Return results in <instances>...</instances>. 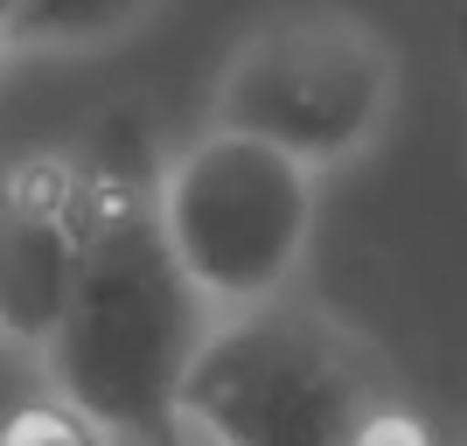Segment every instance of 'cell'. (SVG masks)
Returning a JSON list of instances; mask_svg holds the SVG:
<instances>
[{"label": "cell", "instance_id": "cell-9", "mask_svg": "<svg viewBox=\"0 0 467 446\" xmlns=\"http://www.w3.org/2000/svg\"><path fill=\"white\" fill-rule=\"evenodd\" d=\"M7 15H15V0H0V36H7Z\"/></svg>", "mask_w": 467, "mask_h": 446}, {"label": "cell", "instance_id": "cell-10", "mask_svg": "<svg viewBox=\"0 0 467 446\" xmlns=\"http://www.w3.org/2000/svg\"><path fill=\"white\" fill-rule=\"evenodd\" d=\"M461 57H467V15H461Z\"/></svg>", "mask_w": 467, "mask_h": 446}, {"label": "cell", "instance_id": "cell-4", "mask_svg": "<svg viewBox=\"0 0 467 446\" xmlns=\"http://www.w3.org/2000/svg\"><path fill=\"white\" fill-rule=\"evenodd\" d=\"M390 105H398V49L356 15L300 7L258 21L223 57L210 126L273 140L321 175L384 133Z\"/></svg>", "mask_w": 467, "mask_h": 446}, {"label": "cell", "instance_id": "cell-1", "mask_svg": "<svg viewBox=\"0 0 467 446\" xmlns=\"http://www.w3.org/2000/svg\"><path fill=\"white\" fill-rule=\"evenodd\" d=\"M216 314L175 265L147 175H84V237L57 335L42 342L57 398L112 440L168 432V405Z\"/></svg>", "mask_w": 467, "mask_h": 446}, {"label": "cell", "instance_id": "cell-8", "mask_svg": "<svg viewBox=\"0 0 467 446\" xmlns=\"http://www.w3.org/2000/svg\"><path fill=\"white\" fill-rule=\"evenodd\" d=\"M356 446H432V440L405 405H384V411H370V426L356 432Z\"/></svg>", "mask_w": 467, "mask_h": 446}, {"label": "cell", "instance_id": "cell-6", "mask_svg": "<svg viewBox=\"0 0 467 446\" xmlns=\"http://www.w3.org/2000/svg\"><path fill=\"white\" fill-rule=\"evenodd\" d=\"M154 15V0H15L0 49H98Z\"/></svg>", "mask_w": 467, "mask_h": 446}, {"label": "cell", "instance_id": "cell-2", "mask_svg": "<svg viewBox=\"0 0 467 446\" xmlns=\"http://www.w3.org/2000/svg\"><path fill=\"white\" fill-rule=\"evenodd\" d=\"M384 377L349 328L293 307L286 293L265 307L216 314L202 349L189 356L168 405L175 446H356L384 411Z\"/></svg>", "mask_w": 467, "mask_h": 446}, {"label": "cell", "instance_id": "cell-3", "mask_svg": "<svg viewBox=\"0 0 467 446\" xmlns=\"http://www.w3.org/2000/svg\"><path fill=\"white\" fill-rule=\"evenodd\" d=\"M314 168L286 147L210 126L154 175V216L210 314L265 307L293 286L314 237Z\"/></svg>", "mask_w": 467, "mask_h": 446}, {"label": "cell", "instance_id": "cell-5", "mask_svg": "<svg viewBox=\"0 0 467 446\" xmlns=\"http://www.w3.org/2000/svg\"><path fill=\"white\" fill-rule=\"evenodd\" d=\"M84 237V168L70 154H28L0 168V335L42 349L63 321Z\"/></svg>", "mask_w": 467, "mask_h": 446}, {"label": "cell", "instance_id": "cell-7", "mask_svg": "<svg viewBox=\"0 0 467 446\" xmlns=\"http://www.w3.org/2000/svg\"><path fill=\"white\" fill-rule=\"evenodd\" d=\"M0 446H112V432L63 398H42V405H21L0 426Z\"/></svg>", "mask_w": 467, "mask_h": 446}]
</instances>
